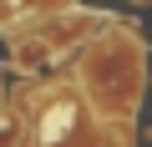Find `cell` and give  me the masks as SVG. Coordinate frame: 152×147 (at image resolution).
<instances>
[{
  "label": "cell",
  "mask_w": 152,
  "mask_h": 147,
  "mask_svg": "<svg viewBox=\"0 0 152 147\" xmlns=\"http://www.w3.org/2000/svg\"><path fill=\"white\" fill-rule=\"evenodd\" d=\"M20 142V122H15V112H0V147H15Z\"/></svg>",
  "instance_id": "obj_2"
},
{
  "label": "cell",
  "mask_w": 152,
  "mask_h": 147,
  "mask_svg": "<svg viewBox=\"0 0 152 147\" xmlns=\"http://www.w3.org/2000/svg\"><path fill=\"white\" fill-rule=\"evenodd\" d=\"M51 56H56V46H51V41H20V46H15V66H20V71H31V76L51 66Z\"/></svg>",
  "instance_id": "obj_1"
}]
</instances>
